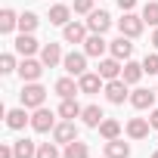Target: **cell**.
<instances>
[{"instance_id": "obj_4", "label": "cell", "mask_w": 158, "mask_h": 158, "mask_svg": "<svg viewBox=\"0 0 158 158\" xmlns=\"http://www.w3.org/2000/svg\"><path fill=\"white\" fill-rule=\"evenodd\" d=\"M53 127H56V115H53L47 106L34 109V115H31V130H34V133H50Z\"/></svg>"}, {"instance_id": "obj_14", "label": "cell", "mask_w": 158, "mask_h": 158, "mask_svg": "<svg viewBox=\"0 0 158 158\" xmlns=\"http://www.w3.org/2000/svg\"><path fill=\"white\" fill-rule=\"evenodd\" d=\"M62 59H65V56H62V47H59V44H53V40H50V44H44V47H40V62H44L47 68H56Z\"/></svg>"}, {"instance_id": "obj_35", "label": "cell", "mask_w": 158, "mask_h": 158, "mask_svg": "<svg viewBox=\"0 0 158 158\" xmlns=\"http://www.w3.org/2000/svg\"><path fill=\"white\" fill-rule=\"evenodd\" d=\"M0 158H16V149H13V143H0Z\"/></svg>"}, {"instance_id": "obj_39", "label": "cell", "mask_w": 158, "mask_h": 158, "mask_svg": "<svg viewBox=\"0 0 158 158\" xmlns=\"http://www.w3.org/2000/svg\"><path fill=\"white\" fill-rule=\"evenodd\" d=\"M152 158H158V152H152Z\"/></svg>"}, {"instance_id": "obj_32", "label": "cell", "mask_w": 158, "mask_h": 158, "mask_svg": "<svg viewBox=\"0 0 158 158\" xmlns=\"http://www.w3.org/2000/svg\"><path fill=\"white\" fill-rule=\"evenodd\" d=\"M13 71H19L16 56L13 53H3V56H0V74H13Z\"/></svg>"}, {"instance_id": "obj_19", "label": "cell", "mask_w": 158, "mask_h": 158, "mask_svg": "<svg viewBox=\"0 0 158 158\" xmlns=\"http://www.w3.org/2000/svg\"><path fill=\"white\" fill-rule=\"evenodd\" d=\"M62 99H71V96H77V93H81V87H77V81H74V77L71 74H65V77H59V81H56V87H53Z\"/></svg>"}, {"instance_id": "obj_36", "label": "cell", "mask_w": 158, "mask_h": 158, "mask_svg": "<svg viewBox=\"0 0 158 158\" xmlns=\"http://www.w3.org/2000/svg\"><path fill=\"white\" fill-rule=\"evenodd\" d=\"M118 6H121V13H133L136 0H118Z\"/></svg>"}, {"instance_id": "obj_5", "label": "cell", "mask_w": 158, "mask_h": 158, "mask_svg": "<svg viewBox=\"0 0 158 158\" xmlns=\"http://www.w3.org/2000/svg\"><path fill=\"white\" fill-rule=\"evenodd\" d=\"M87 59H90V56H87L84 50H81V53H74V50H71V53H65V59H62V68H65L71 77H81V74L87 71Z\"/></svg>"}, {"instance_id": "obj_28", "label": "cell", "mask_w": 158, "mask_h": 158, "mask_svg": "<svg viewBox=\"0 0 158 158\" xmlns=\"http://www.w3.org/2000/svg\"><path fill=\"white\" fill-rule=\"evenodd\" d=\"M13 149H16V158H37V143L31 139H16Z\"/></svg>"}, {"instance_id": "obj_38", "label": "cell", "mask_w": 158, "mask_h": 158, "mask_svg": "<svg viewBox=\"0 0 158 158\" xmlns=\"http://www.w3.org/2000/svg\"><path fill=\"white\" fill-rule=\"evenodd\" d=\"M152 47L158 50V28H155V34H152Z\"/></svg>"}, {"instance_id": "obj_31", "label": "cell", "mask_w": 158, "mask_h": 158, "mask_svg": "<svg viewBox=\"0 0 158 158\" xmlns=\"http://www.w3.org/2000/svg\"><path fill=\"white\" fill-rule=\"evenodd\" d=\"M62 152H59V146H56V139L53 143H37V158H59Z\"/></svg>"}, {"instance_id": "obj_16", "label": "cell", "mask_w": 158, "mask_h": 158, "mask_svg": "<svg viewBox=\"0 0 158 158\" xmlns=\"http://www.w3.org/2000/svg\"><path fill=\"white\" fill-rule=\"evenodd\" d=\"M53 139L62 143V146L74 143V139H77V127H74V121H62V124H56V127H53Z\"/></svg>"}, {"instance_id": "obj_1", "label": "cell", "mask_w": 158, "mask_h": 158, "mask_svg": "<svg viewBox=\"0 0 158 158\" xmlns=\"http://www.w3.org/2000/svg\"><path fill=\"white\" fill-rule=\"evenodd\" d=\"M19 99H22V106H25V109H40V106L47 102V87H44V84H37V81L22 84Z\"/></svg>"}, {"instance_id": "obj_29", "label": "cell", "mask_w": 158, "mask_h": 158, "mask_svg": "<svg viewBox=\"0 0 158 158\" xmlns=\"http://www.w3.org/2000/svg\"><path fill=\"white\" fill-rule=\"evenodd\" d=\"M37 25H40V19H37L34 13H22V16H19V31H22V34H34Z\"/></svg>"}, {"instance_id": "obj_30", "label": "cell", "mask_w": 158, "mask_h": 158, "mask_svg": "<svg viewBox=\"0 0 158 158\" xmlns=\"http://www.w3.org/2000/svg\"><path fill=\"white\" fill-rule=\"evenodd\" d=\"M139 16H143V22H146V25L158 28V3H155V0H149V3L143 6V13H139Z\"/></svg>"}, {"instance_id": "obj_10", "label": "cell", "mask_w": 158, "mask_h": 158, "mask_svg": "<svg viewBox=\"0 0 158 158\" xmlns=\"http://www.w3.org/2000/svg\"><path fill=\"white\" fill-rule=\"evenodd\" d=\"M87 28H90V34H106V31L112 28V16H109L106 10H93V13L87 16Z\"/></svg>"}, {"instance_id": "obj_7", "label": "cell", "mask_w": 158, "mask_h": 158, "mask_svg": "<svg viewBox=\"0 0 158 158\" xmlns=\"http://www.w3.org/2000/svg\"><path fill=\"white\" fill-rule=\"evenodd\" d=\"M77 87H81V93H87V96H93V93H99V90H106V81L99 77V71H84L81 77H77Z\"/></svg>"}, {"instance_id": "obj_24", "label": "cell", "mask_w": 158, "mask_h": 158, "mask_svg": "<svg viewBox=\"0 0 158 158\" xmlns=\"http://www.w3.org/2000/svg\"><path fill=\"white\" fill-rule=\"evenodd\" d=\"M81 118H84V124H87V127H99V124L106 121V112H102L99 106H84Z\"/></svg>"}, {"instance_id": "obj_23", "label": "cell", "mask_w": 158, "mask_h": 158, "mask_svg": "<svg viewBox=\"0 0 158 158\" xmlns=\"http://www.w3.org/2000/svg\"><path fill=\"white\" fill-rule=\"evenodd\" d=\"M19 28V16H16V10H0V34H13Z\"/></svg>"}, {"instance_id": "obj_18", "label": "cell", "mask_w": 158, "mask_h": 158, "mask_svg": "<svg viewBox=\"0 0 158 158\" xmlns=\"http://www.w3.org/2000/svg\"><path fill=\"white\" fill-rule=\"evenodd\" d=\"M149 130H152L149 118H130V121H127V136H130V139H146Z\"/></svg>"}, {"instance_id": "obj_6", "label": "cell", "mask_w": 158, "mask_h": 158, "mask_svg": "<svg viewBox=\"0 0 158 158\" xmlns=\"http://www.w3.org/2000/svg\"><path fill=\"white\" fill-rule=\"evenodd\" d=\"M143 28H146V22H143V16H136V13H124V16L118 19V31L127 34V37H139Z\"/></svg>"}, {"instance_id": "obj_22", "label": "cell", "mask_w": 158, "mask_h": 158, "mask_svg": "<svg viewBox=\"0 0 158 158\" xmlns=\"http://www.w3.org/2000/svg\"><path fill=\"white\" fill-rule=\"evenodd\" d=\"M146 74V68H143V62H133V59H127L124 62V71H121V77L127 84H139V77Z\"/></svg>"}, {"instance_id": "obj_34", "label": "cell", "mask_w": 158, "mask_h": 158, "mask_svg": "<svg viewBox=\"0 0 158 158\" xmlns=\"http://www.w3.org/2000/svg\"><path fill=\"white\" fill-rule=\"evenodd\" d=\"M93 3H96V0H74V13H77V16H90V13L96 10Z\"/></svg>"}, {"instance_id": "obj_25", "label": "cell", "mask_w": 158, "mask_h": 158, "mask_svg": "<svg viewBox=\"0 0 158 158\" xmlns=\"http://www.w3.org/2000/svg\"><path fill=\"white\" fill-rule=\"evenodd\" d=\"M81 106H77V99L71 96V99H62V106H59V118H65V121H74V118H81Z\"/></svg>"}, {"instance_id": "obj_15", "label": "cell", "mask_w": 158, "mask_h": 158, "mask_svg": "<svg viewBox=\"0 0 158 158\" xmlns=\"http://www.w3.org/2000/svg\"><path fill=\"white\" fill-rule=\"evenodd\" d=\"M25 124H31V115H28L25 106L6 112V127H10V130H25Z\"/></svg>"}, {"instance_id": "obj_33", "label": "cell", "mask_w": 158, "mask_h": 158, "mask_svg": "<svg viewBox=\"0 0 158 158\" xmlns=\"http://www.w3.org/2000/svg\"><path fill=\"white\" fill-rule=\"evenodd\" d=\"M143 68H146V74H158V50H155V53H146Z\"/></svg>"}, {"instance_id": "obj_20", "label": "cell", "mask_w": 158, "mask_h": 158, "mask_svg": "<svg viewBox=\"0 0 158 158\" xmlns=\"http://www.w3.org/2000/svg\"><path fill=\"white\" fill-rule=\"evenodd\" d=\"M71 22V6H65V3H56V6H50V25H59V28H65Z\"/></svg>"}, {"instance_id": "obj_11", "label": "cell", "mask_w": 158, "mask_h": 158, "mask_svg": "<svg viewBox=\"0 0 158 158\" xmlns=\"http://www.w3.org/2000/svg\"><path fill=\"white\" fill-rule=\"evenodd\" d=\"M87 22H68L65 28H62V40L65 44H84L87 40Z\"/></svg>"}, {"instance_id": "obj_9", "label": "cell", "mask_w": 158, "mask_h": 158, "mask_svg": "<svg viewBox=\"0 0 158 158\" xmlns=\"http://www.w3.org/2000/svg\"><path fill=\"white\" fill-rule=\"evenodd\" d=\"M96 71H99L102 81H115V77H121V71H124V62L115 59V56H109V59H99Z\"/></svg>"}, {"instance_id": "obj_37", "label": "cell", "mask_w": 158, "mask_h": 158, "mask_svg": "<svg viewBox=\"0 0 158 158\" xmlns=\"http://www.w3.org/2000/svg\"><path fill=\"white\" fill-rule=\"evenodd\" d=\"M149 124L158 130V109H152V112H149Z\"/></svg>"}, {"instance_id": "obj_13", "label": "cell", "mask_w": 158, "mask_h": 158, "mask_svg": "<svg viewBox=\"0 0 158 158\" xmlns=\"http://www.w3.org/2000/svg\"><path fill=\"white\" fill-rule=\"evenodd\" d=\"M155 99H158V90L136 87V90L130 93V106H133V109H152V106H155Z\"/></svg>"}, {"instance_id": "obj_17", "label": "cell", "mask_w": 158, "mask_h": 158, "mask_svg": "<svg viewBox=\"0 0 158 158\" xmlns=\"http://www.w3.org/2000/svg\"><path fill=\"white\" fill-rule=\"evenodd\" d=\"M13 47H16V53H19L22 59H25V56H34V53L40 50V44L34 40V34H22V31H19V37H16Z\"/></svg>"}, {"instance_id": "obj_12", "label": "cell", "mask_w": 158, "mask_h": 158, "mask_svg": "<svg viewBox=\"0 0 158 158\" xmlns=\"http://www.w3.org/2000/svg\"><path fill=\"white\" fill-rule=\"evenodd\" d=\"M106 50H109V40H106L102 34H87V40H84V53H87L90 59H102Z\"/></svg>"}, {"instance_id": "obj_2", "label": "cell", "mask_w": 158, "mask_h": 158, "mask_svg": "<svg viewBox=\"0 0 158 158\" xmlns=\"http://www.w3.org/2000/svg\"><path fill=\"white\" fill-rule=\"evenodd\" d=\"M44 62L40 59H31V56H25L22 62H19V77H22V84H31V81H40V74H44Z\"/></svg>"}, {"instance_id": "obj_27", "label": "cell", "mask_w": 158, "mask_h": 158, "mask_svg": "<svg viewBox=\"0 0 158 158\" xmlns=\"http://www.w3.org/2000/svg\"><path fill=\"white\" fill-rule=\"evenodd\" d=\"M87 155H90V146L81 143V139H74V143H68L62 149V158H87Z\"/></svg>"}, {"instance_id": "obj_8", "label": "cell", "mask_w": 158, "mask_h": 158, "mask_svg": "<svg viewBox=\"0 0 158 158\" xmlns=\"http://www.w3.org/2000/svg\"><path fill=\"white\" fill-rule=\"evenodd\" d=\"M133 37H127V34H118L115 40H109V53L115 56V59H121V62H127L130 56H133V44H130Z\"/></svg>"}, {"instance_id": "obj_3", "label": "cell", "mask_w": 158, "mask_h": 158, "mask_svg": "<svg viewBox=\"0 0 158 158\" xmlns=\"http://www.w3.org/2000/svg\"><path fill=\"white\" fill-rule=\"evenodd\" d=\"M130 84L124 81V77H115V81H106V99L112 102V106H121L124 99H130V90H127Z\"/></svg>"}, {"instance_id": "obj_26", "label": "cell", "mask_w": 158, "mask_h": 158, "mask_svg": "<svg viewBox=\"0 0 158 158\" xmlns=\"http://www.w3.org/2000/svg\"><path fill=\"white\" fill-rule=\"evenodd\" d=\"M96 130H99V136H102V139H118V136H121V121L106 118V121H102Z\"/></svg>"}, {"instance_id": "obj_21", "label": "cell", "mask_w": 158, "mask_h": 158, "mask_svg": "<svg viewBox=\"0 0 158 158\" xmlns=\"http://www.w3.org/2000/svg\"><path fill=\"white\" fill-rule=\"evenodd\" d=\"M106 158H130V146L118 136V139H106Z\"/></svg>"}]
</instances>
